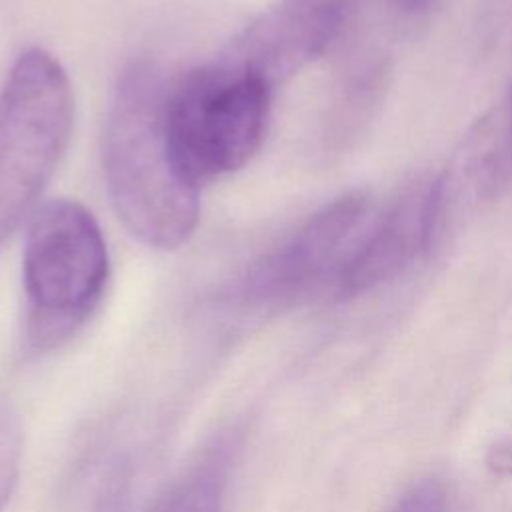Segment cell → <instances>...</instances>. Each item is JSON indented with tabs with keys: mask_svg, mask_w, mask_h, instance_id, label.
Here are the masks:
<instances>
[{
	"mask_svg": "<svg viewBox=\"0 0 512 512\" xmlns=\"http://www.w3.org/2000/svg\"><path fill=\"white\" fill-rule=\"evenodd\" d=\"M22 280L34 346L58 344L88 320L108 280L106 242L90 210L66 198L36 210L26 234Z\"/></svg>",
	"mask_w": 512,
	"mask_h": 512,
	"instance_id": "cell-2",
	"label": "cell"
},
{
	"mask_svg": "<svg viewBox=\"0 0 512 512\" xmlns=\"http://www.w3.org/2000/svg\"><path fill=\"white\" fill-rule=\"evenodd\" d=\"M400 6H404L406 10H420L424 6H428L432 0H396Z\"/></svg>",
	"mask_w": 512,
	"mask_h": 512,
	"instance_id": "cell-12",
	"label": "cell"
},
{
	"mask_svg": "<svg viewBox=\"0 0 512 512\" xmlns=\"http://www.w3.org/2000/svg\"><path fill=\"white\" fill-rule=\"evenodd\" d=\"M224 462L212 458L182 478L154 512H222Z\"/></svg>",
	"mask_w": 512,
	"mask_h": 512,
	"instance_id": "cell-8",
	"label": "cell"
},
{
	"mask_svg": "<svg viewBox=\"0 0 512 512\" xmlns=\"http://www.w3.org/2000/svg\"><path fill=\"white\" fill-rule=\"evenodd\" d=\"M440 224V178L420 180L362 232L338 294H356L398 276L432 240Z\"/></svg>",
	"mask_w": 512,
	"mask_h": 512,
	"instance_id": "cell-7",
	"label": "cell"
},
{
	"mask_svg": "<svg viewBox=\"0 0 512 512\" xmlns=\"http://www.w3.org/2000/svg\"><path fill=\"white\" fill-rule=\"evenodd\" d=\"M510 124H512V96H510Z\"/></svg>",
	"mask_w": 512,
	"mask_h": 512,
	"instance_id": "cell-13",
	"label": "cell"
},
{
	"mask_svg": "<svg viewBox=\"0 0 512 512\" xmlns=\"http://www.w3.org/2000/svg\"><path fill=\"white\" fill-rule=\"evenodd\" d=\"M344 16L346 0H278L222 58L274 90L326 52Z\"/></svg>",
	"mask_w": 512,
	"mask_h": 512,
	"instance_id": "cell-6",
	"label": "cell"
},
{
	"mask_svg": "<svg viewBox=\"0 0 512 512\" xmlns=\"http://www.w3.org/2000/svg\"><path fill=\"white\" fill-rule=\"evenodd\" d=\"M22 432L16 414L0 402V510L8 502L20 468Z\"/></svg>",
	"mask_w": 512,
	"mask_h": 512,
	"instance_id": "cell-9",
	"label": "cell"
},
{
	"mask_svg": "<svg viewBox=\"0 0 512 512\" xmlns=\"http://www.w3.org/2000/svg\"><path fill=\"white\" fill-rule=\"evenodd\" d=\"M368 208L362 192H348L318 208L286 244L256 264L246 282L248 298L264 306H288L326 290L336 292Z\"/></svg>",
	"mask_w": 512,
	"mask_h": 512,
	"instance_id": "cell-5",
	"label": "cell"
},
{
	"mask_svg": "<svg viewBox=\"0 0 512 512\" xmlns=\"http://www.w3.org/2000/svg\"><path fill=\"white\" fill-rule=\"evenodd\" d=\"M490 460L488 464L496 470V472H512V444H498L496 448H492L490 452Z\"/></svg>",
	"mask_w": 512,
	"mask_h": 512,
	"instance_id": "cell-11",
	"label": "cell"
},
{
	"mask_svg": "<svg viewBox=\"0 0 512 512\" xmlns=\"http://www.w3.org/2000/svg\"><path fill=\"white\" fill-rule=\"evenodd\" d=\"M74 98L60 62L22 52L0 90V246L22 224L70 138Z\"/></svg>",
	"mask_w": 512,
	"mask_h": 512,
	"instance_id": "cell-3",
	"label": "cell"
},
{
	"mask_svg": "<svg viewBox=\"0 0 512 512\" xmlns=\"http://www.w3.org/2000/svg\"><path fill=\"white\" fill-rule=\"evenodd\" d=\"M272 88L226 58L190 70L166 96L174 160L198 188L240 170L260 148Z\"/></svg>",
	"mask_w": 512,
	"mask_h": 512,
	"instance_id": "cell-4",
	"label": "cell"
},
{
	"mask_svg": "<svg viewBox=\"0 0 512 512\" xmlns=\"http://www.w3.org/2000/svg\"><path fill=\"white\" fill-rule=\"evenodd\" d=\"M166 96L154 64H130L110 102L102 156L118 218L140 242L158 250L186 242L200 206V188L182 174L170 148Z\"/></svg>",
	"mask_w": 512,
	"mask_h": 512,
	"instance_id": "cell-1",
	"label": "cell"
},
{
	"mask_svg": "<svg viewBox=\"0 0 512 512\" xmlns=\"http://www.w3.org/2000/svg\"><path fill=\"white\" fill-rule=\"evenodd\" d=\"M392 512H446V494L436 478L414 484Z\"/></svg>",
	"mask_w": 512,
	"mask_h": 512,
	"instance_id": "cell-10",
	"label": "cell"
}]
</instances>
